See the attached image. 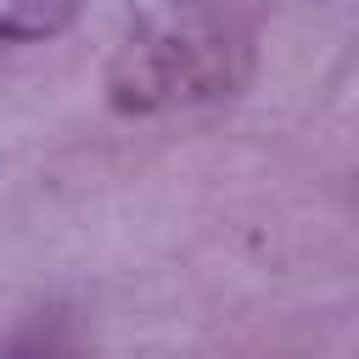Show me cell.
<instances>
[{
    "label": "cell",
    "mask_w": 359,
    "mask_h": 359,
    "mask_svg": "<svg viewBox=\"0 0 359 359\" xmlns=\"http://www.w3.org/2000/svg\"><path fill=\"white\" fill-rule=\"evenodd\" d=\"M258 0H168L107 62V101L118 112H168L236 95L252 73Z\"/></svg>",
    "instance_id": "6da1fadb"
},
{
    "label": "cell",
    "mask_w": 359,
    "mask_h": 359,
    "mask_svg": "<svg viewBox=\"0 0 359 359\" xmlns=\"http://www.w3.org/2000/svg\"><path fill=\"white\" fill-rule=\"evenodd\" d=\"M79 11H84V0H6L0 6V50L6 45L56 39L62 28H73Z\"/></svg>",
    "instance_id": "7a4b0ae2"
},
{
    "label": "cell",
    "mask_w": 359,
    "mask_h": 359,
    "mask_svg": "<svg viewBox=\"0 0 359 359\" xmlns=\"http://www.w3.org/2000/svg\"><path fill=\"white\" fill-rule=\"evenodd\" d=\"M0 359H73V337L62 320H34L0 348Z\"/></svg>",
    "instance_id": "3957f363"
}]
</instances>
